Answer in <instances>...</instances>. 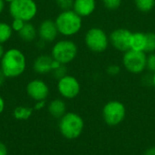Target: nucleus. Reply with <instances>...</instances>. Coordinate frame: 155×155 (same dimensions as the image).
<instances>
[{"instance_id":"obj_1","label":"nucleus","mask_w":155,"mask_h":155,"mask_svg":"<svg viewBox=\"0 0 155 155\" xmlns=\"http://www.w3.org/2000/svg\"><path fill=\"white\" fill-rule=\"evenodd\" d=\"M26 68V58L17 48L6 50L0 59V69L6 78H16L24 74Z\"/></svg>"},{"instance_id":"obj_2","label":"nucleus","mask_w":155,"mask_h":155,"mask_svg":"<svg viewBox=\"0 0 155 155\" xmlns=\"http://www.w3.org/2000/svg\"><path fill=\"white\" fill-rule=\"evenodd\" d=\"M54 22L58 33L66 37L77 35L83 27V18L73 9L62 11Z\"/></svg>"},{"instance_id":"obj_3","label":"nucleus","mask_w":155,"mask_h":155,"mask_svg":"<svg viewBox=\"0 0 155 155\" xmlns=\"http://www.w3.org/2000/svg\"><path fill=\"white\" fill-rule=\"evenodd\" d=\"M84 128V119L76 113L68 112L60 118L59 131L61 134L68 140L78 138L83 134Z\"/></svg>"},{"instance_id":"obj_4","label":"nucleus","mask_w":155,"mask_h":155,"mask_svg":"<svg viewBox=\"0 0 155 155\" xmlns=\"http://www.w3.org/2000/svg\"><path fill=\"white\" fill-rule=\"evenodd\" d=\"M84 44L89 51L94 54L105 52L110 45L109 35L106 32L98 26L91 27L84 35Z\"/></svg>"},{"instance_id":"obj_5","label":"nucleus","mask_w":155,"mask_h":155,"mask_svg":"<svg viewBox=\"0 0 155 155\" xmlns=\"http://www.w3.org/2000/svg\"><path fill=\"white\" fill-rule=\"evenodd\" d=\"M78 54L77 45L70 39L57 41L52 47L51 56L61 64H68L73 62Z\"/></svg>"},{"instance_id":"obj_6","label":"nucleus","mask_w":155,"mask_h":155,"mask_svg":"<svg viewBox=\"0 0 155 155\" xmlns=\"http://www.w3.org/2000/svg\"><path fill=\"white\" fill-rule=\"evenodd\" d=\"M37 5L35 0H14L9 4L8 11L12 18L30 22L37 14Z\"/></svg>"},{"instance_id":"obj_7","label":"nucleus","mask_w":155,"mask_h":155,"mask_svg":"<svg viewBox=\"0 0 155 155\" xmlns=\"http://www.w3.org/2000/svg\"><path fill=\"white\" fill-rule=\"evenodd\" d=\"M147 54L144 52L130 49L124 53L122 64L123 66L131 74H140L146 70Z\"/></svg>"},{"instance_id":"obj_8","label":"nucleus","mask_w":155,"mask_h":155,"mask_svg":"<svg viewBox=\"0 0 155 155\" xmlns=\"http://www.w3.org/2000/svg\"><path fill=\"white\" fill-rule=\"evenodd\" d=\"M102 114L104 122L108 125L116 126L124 120L126 116V108L122 102L113 100L104 104Z\"/></svg>"},{"instance_id":"obj_9","label":"nucleus","mask_w":155,"mask_h":155,"mask_svg":"<svg viewBox=\"0 0 155 155\" xmlns=\"http://www.w3.org/2000/svg\"><path fill=\"white\" fill-rule=\"evenodd\" d=\"M133 32L127 28L120 27L113 30L109 35V42L112 46L122 53L131 49V39Z\"/></svg>"},{"instance_id":"obj_10","label":"nucleus","mask_w":155,"mask_h":155,"mask_svg":"<svg viewBox=\"0 0 155 155\" xmlns=\"http://www.w3.org/2000/svg\"><path fill=\"white\" fill-rule=\"evenodd\" d=\"M57 90L60 95L65 99L75 98L81 91V85L77 78L66 74L57 82Z\"/></svg>"},{"instance_id":"obj_11","label":"nucleus","mask_w":155,"mask_h":155,"mask_svg":"<svg viewBox=\"0 0 155 155\" xmlns=\"http://www.w3.org/2000/svg\"><path fill=\"white\" fill-rule=\"evenodd\" d=\"M26 93L31 99L38 102L45 101L49 95L50 90L45 82L40 79H34L27 84Z\"/></svg>"},{"instance_id":"obj_12","label":"nucleus","mask_w":155,"mask_h":155,"mask_svg":"<svg viewBox=\"0 0 155 155\" xmlns=\"http://www.w3.org/2000/svg\"><path fill=\"white\" fill-rule=\"evenodd\" d=\"M60 64H61L55 61L51 55L41 54L35 58L33 64V69L39 74H46L50 72H53Z\"/></svg>"},{"instance_id":"obj_13","label":"nucleus","mask_w":155,"mask_h":155,"mask_svg":"<svg viewBox=\"0 0 155 155\" xmlns=\"http://www.w3.org/2000/svg\"><path fill=\"white\" fill-rule=\"evenodd\" d=\"M37 33L41 40L44 42H54L59 34L55 22L52 19H45L42 21L38 26Z\"/></svg>"},{"instance_id":"obj_14","label":"nucleus","mask_w":155,"mask_h":155,"mask_svg":"<svg viewBox=\"0 0 155 155\" xmlns=\"http://www.w3.org/2000/svg\"><path fill=\"white\" fill-rule=\"evenodd\" d=\"M96 0H74L73 10L82 18L92 15L96 9Z\"/></svg>"},{"instance_id":"obj_15","label":"nucleus","mask_w":155,"mask_h":155,"mask_svg":"<svg viewBox=\"0 0 155 155\" xmlns=\"http://www.w3.org/2000/svg\"><path fill=\"white\" fill-rule=\"evenodd\" d=\"M49 114L56 119H60L66 114V104L62 99H54L48 104Z\"/></svg>"},{"instance_id":"obj_16","label":"nucleus","mask_w":155,"mask_h":155,"mask_svg":"<svg viewBox=\"0 0 155 155\" xmlns=\"http://www.w3.org/2000/svg\"><path fill=\"white\" fill-rule=\"evenodd\" d=\"M146 45V33L133 32L131 39V49L144 52Z\"/></svg>"},{"instance_id":"obj_17","label":"nucleus","mask_w":155,"mask_h":155,"mask_svg":"<svg viewBox=\"0 0 155 155\" xmlns=\"http://www.w3.org/2000/svg\"><path fill=\"white\" fill-rule=\"evenodd\" d=\"M36 35H37V29L30 22H26L23 26V28L18 32L19 37L25 42H32L33 40H35Z\"/></svg>"},{"instance_id":"obj_18","label":"nucleus","mask_w":155,"mask_h":155,"mask_svg":"<svg viewBox=\"0 0 155 155\" xmlns=\"http://www.w3.org/2000/svg\"><path fill=\"white\" fill-rule=\"evenodd\" d=\"M34 110H35L34 108L20 105L15 108L13 112V116L15 117V119L18 121H25L32 116Z\"/></svg>"},{"instance_id":"obj_19","label":"nucleus","mask_w":155,"mask_h":155,"mask_svg":"<svg viewBox=\"0 0 155 155\" xmlns=\"http://www.w3.org/2000/svg\"><path fill=\"white\" fill-rule=\"evenodd\" d=\"M136 9L142 13H149L155 7V0H134Z\"/></svg>"},{"instance_id":"obj_20","label":"nucleus","mask_w":155,"mask_h":155,"mask_svg":"<svg viewBox=\"0 0 155 155\" xmlns=\"http://www.w3.org/2000/svg\"><path fill=\"white\" fill-rule=\"evenodd\" d=\"M12 34L13 29L11 25L5 22H0V44L3 45L6 43L11 38Z\"/></svg>"},{"instance_id":"obj_21","label":"nucleus","mask_w":155,"mask_h":155,"mask_svg":"<svg viewBox=\"0 0 155 155\" xmlns=\"http://www.w3.org/2000/svg\"><path fill=\"white\" fill-rule=\"evenodd\" d=\"M144 53L151 54L155 53V33L148 32L146 33V45Z\"/></svg>"},{"instance_id":"obj_22","label":"nucleus","mask_w":155,"mask_h":155,"mask_svg":"<svg viewBox=\"0 0 155 155\" xmlns=\"http://www.w3.org/2000/svg\"><path fill=\"white\" fill-rule=\"evenodd\" d=\"M123 0H102L104 6L110 11H115L122 5Z\"/></svg>"},{"instance_id":"obj_23","label":"nucleus","mask_w":155,"mask_h":155,"mask_svg":"<svg viewBox=\"0 0 155 155\" xmlns=\"http://www.w3.org/2000/svg\"><path fill=\"white\" fill-rule=\"evenodd\" d=\"M74 2V0H55L56 5H57L62 11L73 9Z\"/></svg>"},{"instance_id":"obj_24","label":"nucleus","mask_w":155,"mask_h":155,"mask_svg":"<svg viewBox=\"0 0 155 155\" xmlns=\"http://www.w3.org/2000/svg\"><path fill=\"white\" fill-rule=\"evenodd\" d=\"M146 70H148L151 74L155 73V53L147 54Z\"/></svg>"},{"instance_id":"obj_25","label":"nucleus","mask_w":155,"mask_h":155,"mask_svg":"<svg viewBox=\"0 0 155 155\" xmlns=\"http://www.w3.org/2000/svg\"><path fill=\"white\" fill-rule=\"evenodd\" d=\"M52 73H53L54 77L56 78L57 80H59V79H61L62 77H64V76H65L67 74V68H66L65 64H60Z\"/></svg>"},{"instance_id":"obj_26","label":"nucleus","mask_w":155,"mask_h":155,"mask_svg":"<svg viewBox=\"0 0 155 155\" xmlns=\"http://www.w3.org/2000/svg\"><path fill=\"white\" fill-rule=\"evenodd\" d=\"M120 72H121V67L116 64H109L106 67V74L110 76H116L120 74Z\"/></svg>"},{"instance_id":"obj_27","label":"nucleus","mask_w":155,"mask_h":155,"mask_svg":"<svg viewBox=\"0 0 155 155\" xmlns=\"http://www.w3.org/2000/svg\"><path fill=\"white\" fill-rule=\"evenodd\" d=\"M25 23H26V22H24V21H22L21 19L13 18V21H12V24H11V27H12L13 31L18 33V32L23 28V26L25 25Z\"/></svg>"},{"instance_id":"obj_28","label":"nucleus","mask_w":155,"mask_h":155,"mask_svg":"<svg viewBox=\"0 0 155 155\" xmlns=\"http://www.w3.org/2000/svg\"><path fill=\"white\" fill-rule=\"evenodd\" d=\"M8 154V150H7V147L6 145L0 142V155H7Z\"/></svg>"},{"instance_id":"obj_29","label":"nucleus","mask_w":155,"mask_h":155,"mask_svg":"<svg viewBox=\"0 0 155 155\" xmlns=\"http://www.w3.org/2000/svg\"><path fill=\"white\" fill-rule=\"evenodd\" d=\"M45 101H38L35 103L34 109L35 110H41L45 107Z\"/></svg>"},{"instance_id":"obj_30","label":"nucleus","mask_w":155,"mask_h":155,"mask_svg":"<svg viewBox=\"0 0 155 155\" xmlns=\"http://www.w3.org/2000/svg\"><path fill=\"white\" fill-rule=\"evenodd\" d=\"M5 100L4 98L0 95V114H2V113L4 112L5 110Z\"/></svg>"},{"instance_id":"obj_31","label":"nucleus","mask_w":155,"mask_h":155,"mask_svg":"<svg viewBox=\"0 0 155 155\" xmlns=\"http://www.w3.org/2000/svg\"><path fill=\"white\" fill-rule=\"evenodd\" d=\"M144 155H155V146H152V147L148 148L145 151Z\"/></svg>"},{"instance_id":"obj_32","label":"nucleus","mask_w":155,"mask_h":155,"mask_svg":"<svg viewBox=\"0 0 155 155\" xmlns=\"http://www.w3.org/2000/svg\"><path fill=\"white\" fill-rule=\"evenodd\" d=\"M5 79H6V77H5V75L4 74V73L2 72V70L0 69V87L5 84Z\"/></svg>"},{"instance_id":"obj_33","label":"nucleus","mask_w":155,"mask_h":155,"mask_svg":"<svg viewBox=\"0 0 155 155\" xmlns=\"http://www.w3.org/2000/svg\"><path fill=\"white\" fill-rule=\"evenodd\" d=\"M5 5V2L4 0H0V14L4 11Z\"/></svg>"},{"instance_id":"obj_34","label":"nucleus","mask_w":155,"mask_h":155,"mask_svg":"<svg viewBox=\"0 0 155 155\" xmlns=\"http://www.w3.org/2000/svg\"><path fill=\"white\" fill-rule=\"evenodd\" d=\"M4 53H5V51H4L3 45L0 44V59L2 58V56H3V54H4Z\"/></svg>"},{"instance_id":"obj_35","label":"nucleus","mask_w":155,"mask_h":155,"mask_svg":"<svg viewBox=\"0 0 155 155\" xmlns=\"http://www.w3.org/2000/svg\"><path fill=\"white\" fill-rule=\"evenodd\" d=\"M153 86L155 88V73L153 74Z\"/></svg>"},{"instance_id":"obj_36","label":"nucleus","mask_w":155,"mask_h":155,"mask_svg":"<svg viewBox=\"0 0 155 155\" xmlns=\"http://www.w3.org/2000/svg\"><path fill=\"white\" fill-rule=\"evenodd\" d=\"M4 1H5V3H9V4H10V3H11V2H13L14 0H4Z\"/></svg>"}]
</instances>
